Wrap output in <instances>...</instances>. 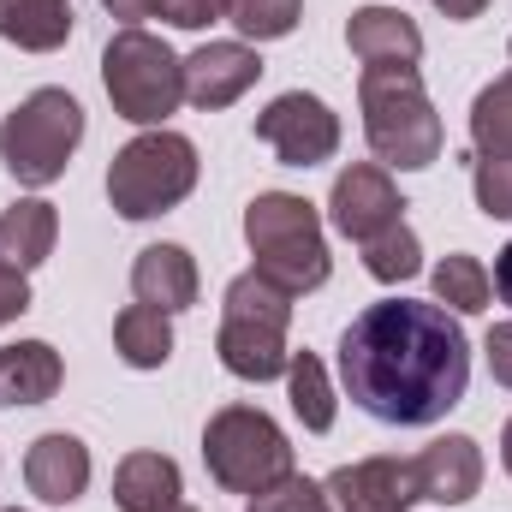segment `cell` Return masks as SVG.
I'll use <instances>...</instances> for the list:
<instances>
[{
  "instance_id": "obj_1",
  "label": "cell",
  "mask_w": 512,
  "mask_h": 512,
  "mask_svg": "<svg viewBox=\"0 0 512 512\" xmlns=\"http://www.w3.org/2000/svg\"><path fill=\"white\" fill-rule=\"evenodd\" d=\"M340 382L358 411L393 429L441 423L471 387V346L447 304L387 298L340 334Z\"/></svg>"
},
{
  "instance_id": "obj_2",
  "label": "cell",
  "mask_w": 512,
  "mask_h": 512,
  "mask_svg": "<svg viewBox=\"0 0 512 512\" xmlns=\"http://www.w3.org/2000/svg\"><path fill=\"white\" fill-rule=\"evenodd\" d=\"M358 108H364V137L387 167L417 173V167L441 161V114H435L417 66H364Z\"/></svg>"
},
{
  "instance_id": "obj_3",
  "label": "cell",
  "mask_w": 512,
  "mask_h": 512,
  "mask_svg": "<svg viewBox=\"0 0 512 512\" xmlns=\"http://www.w3.org/2000/svg\"><path fill=\"white\" fill-rule=\"evenodd\" d=\"M245 239H251L256 274H268L280 292H316L328 280V239H322V215L316 203L292 197V191H262L245 209Z\"/></svg>"
},
{
  "instance_id": "obj_4",
  "label": "cell",
  "mask_w": 512,
  "mask_h": 512,
  "mask_svg": "<svg viewBox=\"0 0 512 512\" xmlns=\"http://www.w3.org/2000/svg\"><path fill=\"white\" fill-rule=\"evenodd\" d=\"M286 322H292V292H280L268 274H239L221 298V334L215 352L239 382H274L286 376Z\"/></svg>"
},
{
  "instance_id": "obj_5",
  "label": "cell",
  "mask_w": 512,
  "mask_h": 512,
  "mask_svg": "<svg viewBox=\"0 0 512 512\" xmlns=\"http://www.w3.org/2000/svg\"><path fill=\"white\" fill-rule=\"evenodd\" d=\"M197 191V143L179 131H143L108 167V203L126 221H149L179 209Z\"/></svg>"
},
{
  "instance_id": "obj_6",
  "label": "cell",
  "mask_w": 512,
  "mask_h": 512,
  "mask_svg": "<svg viewBox=\"0 0 512 512\" xmlns=\"http://www.w3.org/2000/svg\"><path fill=\"white\" fill-rule=\"evenodd\" d=\"M203 465L227 495H262L292 477V441L256 405H221L203 429Z\"/></svg>"
},
{
  "instance_id": "obj_7",
  "label": "cell",
  "mask_w": 512,
  "mask_h": 512,
  "mask_svg": "<svg viewBox=\"0 0 512 512\" xmlns=\"http://www.w3.org/2000/svg\"><path fill=\"white\" fill-rule=\"evenodd\" d=\"M102 84L114 114L131 126H161L179 102H185V60H173V48L149 30H120L102 54Z\"/></svg>"
},
{
  "instance_id": "obj_8",
  "label": "cell",
  "mask_w": 512,
  "mask_h": 512,
  "mask_svg": "<svg viewBox=\"0 0 512 512\" xmlns=\"http://www.w3.org/2000/svg\"><path fill=\"white\" fill-rule=\"evenodd\" d=\"M84 143V108L66 90H36L24 96L6 126H0V161L18 185H54Z\"/></svg>"
},
{
  "instance_id": "obj_9",
  "label": "cell",
  "mask_w": 512,
  "mask_h": 512,
  "mask_svg": "<svg viewBox=\"0 0 512 512\" xmlns=\"http://www.w3.org/2000/svg\"><path fill=\"white\" fill-rule=\"evenodd\" d=\"M256 137H262L286 167H322V161H334V149H340V114H334L322 96L286 90V96H274V102L256 114Z\"/></svg>"
},
{
  "instance_id": "obj_10",
  "label": "cell",
  "mask_w": 512,
  "mask_h": 512,
  "mask_svg": "<svg viewBox=\"0 0 512 512\" xmlns=\"http://www.w3.org/2000/svg\"><path fill=\"white\" fill-rule=\"evenodd\" d=\"M405 215V197H399V185L387 179V167L376 161H358V167H346L340 179H334V197H328V221L346 233V239H376L387 233L393 221Z\"/></svg>"
},
{
  "instance_id": "obj_11",
  "label": "cell",
  "mask_w": 512,
  "mask_h": 512,
  "mask_svg": "<svg viewBox=\"0 0 512 512\" xmlns=\"http://www.w3.org/2000/svg\"><path fill=\"white\" fill-rule=\"evenodd\" d=\"M328 501L334 512H411L423 495H417V471L411 459H358V465H340L328 483Z\"/></svg>"
},
{
  "instance_id": "obj_12",
  "label": "cell",
  "mask_w": 512,
  "mask_h": 512,
  "mask_svg": "<svg viewBox=\"0 0 512 512\" xmlns=\"http://www.w3.org/2000/svg\"><path fill=\"white\" fill-rule=\"evenodd\" d=\"M262 78V60L245 42H203L191 60H185V102L215 114V108H233L245 90Z\"/></svg>"
},
{
  "instance_id": "obj_13",
  "label": "cell",
  "mask_w": 512,
  "mask_h": 512,
  "mask_svg": "<svg viewBox=\"0 0 512 512\" xmlns=\"http://www.w3.org/2000/svg\"><path fill=\"white\" fill-rule=\"evenodd\" d=\"M411 471H417V495H423V501L465 507V501H477V489H483V447H477L471 435H441V441H429V447L411 459Z\"/></svg>"
},
{
  "instance_id": "obj_14",
  "label": "cell",
  "mask_w": 512,
  "mask_h": 512,
  "mask_svg": "<svg viewBox=\"0 0 512 512\" xmlns=\"http://www.w3.org/2000/svg\"><path fill=\"white\" fill-rule=\"evenodd\" d=\"M24 483H30L36 501H48V507H72V501L90 489V447H84L78 435H66V429L36 435L30 453H24Z\"/></svg>"
},
{
  "instance_id": "obj_15",
  "label": "cell",
  "mask_w": 512,
  "mask_h": 512,
  "mask_svg": "<svg viewBox=\"0 0 512 512\" xmlns=\"http://www.w3.org/2000/svg\"><path fill=\"white\" fill-rule=\"evenodd\" d=\"M131 292H137V304H149L161 316L191 310L197 304V256L185 251V245H149V251H137Z\"/></svg>"
},
{
  "instance_id": "obj_16",
  "label": "cell",
  "mask_w": 512,
  "mask_h": 512,
  "mask_svg": "<svg viewBox=\"0 0 512 512\" xmlns=\"http://www.w3.org/2000/svg\"><path fill=\"white\" fill-rule=\"evenodd\" d=\"M346 42L364 66H417L423 54V30L399 6H358L346 24Z\"/></svg>"
},
{
  "instance_id": "obj_17",
  "label": "cell",
  "mask_w": 512,
  "mask_h": 512,
  "mask_svg": "<svg viewBox=\"0 0 512 512\" xmlns=\"http://www.w3.org/2000/svg\"><path fill=\"white\" fill-rule=\"evenodd\" d=\"M66 382V364L48 340H18V346H0V405H42L54 399Z\"/></svg>"
},
{
  "instance_id": "obj_18",
  "label": "cell",
  "mask_w": 512,
  "mask_h": 512,
  "mask_svg": "<svg viewBox=\"0 0 512 512\" xmlns=\"http://www.w3.org/2000/svg\"><path fill=\"white\" fill-rule=\"evenodd\" d=\"M185 477L167 453H126L114 471V507L120 512H167L179 507Z\"/></svg>"
},
{
  "instance_id": "obj_19",
  "label": "cell",
  "mask_w": 512,
  "mask_h": 512,
  "mask_svg": "<svg viewBox=\"0 0 512 512\" xmlns=\"http://www.w3.org/2000/svg\"><path fill=\"white\" fill-rule=\"evenodd\" d=\"M54 239H60V215H54V203H42V197H18V203L0 215V262H12V268H24V274L54 256Z\"/></svg>"
},
{
  "instance_id": "obj_20",
  "label": "cell",
  "mask_w": 512,
  "mask_h": 512,
  "mask_svg": "<svg viewBox=\"0 0 512 512\" xmlns=\"http://www.w3.org/2000/svg\"><path fill=\"white\" fill-rule=\"evenodd\" d=\"M0 36L24 54H54L72 36V0H0Z\"/></svg>"
},
{
  "instance_id": "obj_21",
  "label": "cell",
  "mask_w": 512,
  "mask_h": 512,
  "mask_svg": "<svg viewBox=\"0 0 512 512\" xmlns=\"http://www.w3.org/2000/svg\"><path fill=\"white\" fill-rule=\"evenodd\" d=\"M114 346H120V358H126L131 370H161L173 358V328H167L161 310L131 304V310H120V322H114Z\"/></svg>"
},
{
  "instance_id": "obj_22",
  "label": "cell",
  "mask_w": 512,
  "mask_h": 512,
  "mask_svg": "<svg viewBox=\"0 0 512 512\" xmlns=\"http://www.w3.org/2000/svg\"><path fill=\"white\" fill-rule=\"evenodd\" d=\"M286 387H292V411L310 435H328L334 429V387H328V370L316 352H292L286 364Z\"/></svg>"
},
{
  "instance_id": "obj_23",
  "label": "cell",
  "mask_w": 512,
  "mask_h": 512,
  "mask_svg": "<svg viewBox=\"0 0 512 512\" xmlns=\"http://www.w3.org/2000/svg\"><path fill=\"white\" fill-rule=\"evenodd\" d=\"M489 298H495V280L477 256L459 251L435 268V304H447L453 316H477V310H489Z\"/></svg>"
},
{
  "instance_id": "obj_24",
  "label": "cell",
  "mask_w": 512,
  "mask_h": 512,
  "mask_svg": "<svg viewBox=\"0 0 512 512\" xmlns=\"http://www.w3.org/2000/svg\"><path fill=\"white\" fill-rule=\"evenodd\" d=\"M471 143L477 155H512V72L477 90L471 102Z\"/></svg>"
},
{
  "instance_id": "obj_25",
  "label": "cell",
  "mask_w": 512,
  "mask_h": 512,
  "mask_svg": "<svg viewBox=\"0 0 512 512\" xmlns=\"http://www.w3.org/2000/svg\"><path fill=\"white\" fill-rule=\"evenodd\" d=\"M364 268L387 280V286H399V280H411L417 268H423V245H417V233L405 227V221H393L387 233L376 239H364Z\"/></svg>"
},
{
  "instance_id": "obj_26",
  "label": "cell",
  "mask_w": 512,
  "mask_h": 512,
  "mask_svg": "<svg viewBox=\"0 0 512 512\" xmlns=\"http://www.w3.org/2000/svg\"><path fill=\"white\" fill-rule=\"evenodd\" d=\"M221 12H227V24H239L251 42H280V36L298 30L304 0H221Z\"/></svg>"
},
{
  "instance_id": "obj_27",
  "label": "cell",
  "mask_w": 512,
  "mask_h": 512,
  "mask_svg": "<svg viewBox=\"0 0 512 512\" xmlns=\"http://www.w3.org/2000/svg\"><path fill=\"white\" fill-rule=\"evenodd\" d=\"M471 191H477V209L489 221H512V155H477Z\"/></svg>"
},
{
  "instance_id": "obj_28",
  "label": "cell",
  "mask_w": 512,
  "mask_h": 512,
  "mask_svg": "<svg viewBox=\"0 0 512 512\" xmlns=\"http://www.w3.org/2000/svg\"><path fill=\"white\" fill-rule=\"evenodd\" d=\"M251 512H334V501H328V489L322 483H310V477H280L274 489H262V495H251Z\"/></svg>"
},
{
  "instance_id": "obj_29",
  "label": "cell",
  "mask_w": 512,
  "mask_h": 512,
  "mask_svg": "<svg viewBox=\"0 0 512 512\" xmlns=\"http://www.w3.org/2000/svg\"><path fill=\"white\" fill-rule=\"evenodd\" d=\"M161 18H167L173 30H203V24H215V18H227V12H221V0H167Z\"/></svg>"
},
{
  "instance_id": "obj_30",
  "label": "cell",
  "mask_w": 512,
  "mask_h": 512,
  "mask_svg": "<svg viewBox=\"0 0 512 512\" xmlns=\"http://www.w3.org/2000/svg\"><path fill=\"white\" fill-rule=\"evenodd\" d=\"M24 310H30V280H24V268L0 262V328H6L12 316H24Z\"/></svg>"
},
{
  "instance_id": "obj_31",
  "label": "cell",
  "mask_w": 512,
  "mask_h": 512,
  "mask_svg": "<svg viewBox=\"0 0 512 512\" xmlns=\"http://www.w3.org/2000/svg\"><path fill=\"white\" fill-rule=\"evenodd\" d=\"M483 352H489V376L501 387H512V322H495V328H489Z\"/></svg>"
},
{
  "instance_id": "obj_32",
  "label": "cell",
  "mask_w": 512,
  "mask_h": 512,
  "mask_svg": "<svg viewBox=\"0 0 512 512\" xmlns=\"http://www.w3.org/2000/svg\"><path fill=\"white\" fill-rule=\"evenodd\" d=\"M102 6H108L114 18H126V30H131L137 18H161V6H167V0H102Z\"/></svg>"
},
{
  "instance_id": "obj_33",
  "label": "cell",
  "mask_w": 512,
  "mask_h": 512,
  "mask_svg": "<svg viewBox=\"0 0 512 512\" xmlns=\"http://www.w3.org/2000/svg\"><path fill=\"white\" fill-rule=\"evenodd\" d=\"M495 292H501V304H512V239H507V251L495 256Z\"/></svg>"
},
{
  "instance_id": "obj_34",
  "label": "cell",
  "mask_w": 512,
  "mask_h": 512,
  "mask_svg": "<svg viewBox=\"0 0 512 512\" xmlns=\"http://www.w3.org/2000/svg\"><path fill=\"white\" fill-rule=\"evenodd\" d=\"M435 6H441L447 18H459V24H465V18H483V6H489V0H435Z\"/></svg>"
},
{
  "instance_id": "obj_35",
  "label": "cell",
  "mask_w": 512,
  "mask_h": 512,
  "mask_svg": "<svg viewBox=\"0 0 512 512\" xmlns=\"http://www.w3.org/2000/svg\"><path fill=\"white\" fill-rule=\"evenodd\" d=\"M501 465H507V477H512V417H507V429H501Z\"/></svg>"
},
{
  "instance_id": "obj_36",
  "label": "cell",
  "mask_w": 512,
  "mask_h": 512,
  "mask_svg": "<svg viewBox=\"0 0 512 512\" xmlns=\"http://www.w3.org/2000/svg\"><path fill=\"white\" fill-rule=\"evenodd\" d=\"M167 512H197V507H167Z\"/></svg>"
},
{
  "instance_id": "obj_37",
  "label": "cell",
  "mask_w": 512,
  "mask_h": 512,
  "mask_svg": "<svg viewBox=\"0 0 512 512\" xmlns=\"http://www.w3.org/2000/svg\"><path fill=\"white\" fill-rule=\"evenodd\" d=\"M6 512H18V507H6Z\"/></svg>"
}]
</instances>
